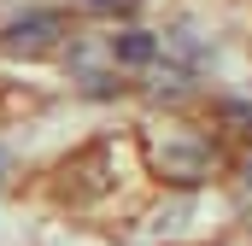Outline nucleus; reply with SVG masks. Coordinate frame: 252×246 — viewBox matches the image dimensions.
I'll use <instances>...</instances> for the list:
<instances>
[{
	"mask_svg": "<svg viewBox=\"0 0 252 246\" xmlns=\"http://www.w3.org/2000/svg\"><path fill=\"white\" fill-rule=\"evenodd\" d=\"M112 47H118V59H129V64H147L153 53H158V41H153V35H118Z\"/></svg>",
	"mask_w": 252,
	"mask_h": 246,
	"instance_id": "obj_1",
	"label": "nucleus"
}]
</instances>
